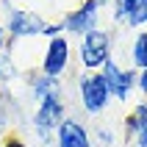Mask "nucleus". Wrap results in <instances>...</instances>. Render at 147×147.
I'll list each match as a JSON object with an SVG mask.
<instances>
[{"mask_svg":"<svg viewBox=\"0 0 147 147\" xmlns=\"http://www.w3.org/2000/svg\"><path fill=\"white\" fill-rule=\"evenodd\" d=\"M108 50H111V36L106 31H97V28H92V31L83 33V45H81V58L83 64L89 67H100L108 61Z\"/></svg>","mask_w":147,"mask_h":147,"instance_id":"1","label":"nucleus"},{"mask_svg":"<svg viewBox=\"0 0 147 147\" xmlns=\"http://www.w3.org/2000/svg\"><path fill=\"white\" fill-rule=\"evenodd\" d=\"M108 83L103 81V75H86L81 81V97H83V106H86V111H92V114H97V111H103L108 103Z\"/></svg>","mask_w":147,"mask_h":147,"instance_id":"2","label":"nucleus"},{"mask_svg":"<svg viewBox=\"0 0 147 147\" xmlns=\"http://www.w3.org/2000/svg\"><path fill=\"white\" fill-rule=\"evenodd\" d=\"M61 114H64V108H61V103H58V92L45 94L39 111H36V128H39L42 133L58 128V125H61Z\"/></svg>","mask_w":147,"mask_h":147,"instance_id":"3","label":"nucleus"},{"mask_svg":"<svg viewBox=\"0 0 147 147\" xmlns=\"http://www.w3.org/2000/svg\"><path fill=\"white\" fill-rule=\"evenodd\" d=\"M103 81L108 83V92H111L117 100H125L128 92H131V86H133V75L128 72V69L122 72V69L108 58L106 64H103Z\"/></svg>","mask_w":147,"mask_h":147,"instance_id":"4","label":"nucleus"},{"mask_svg":"<svg viewBox=\"0 0 147 147\" xmlns=\"http://www.w3.org/2000/svg\"><path fill=\"white\" fill-rule=\"evenodd\" d=\"M97 8H100V0H86L83 8H78L75 14H69L64 20V28H67V31H75V33L92 31L94 22H97Z\"/></svg>","mask_w":147,"mask_h":147,"instance_id":"5","label":"nucleus"},{"mask_svg":"<svg viewBox=\"0 0 147 147\" xmlns=\"http://www.w3.org/2000/svg\"><path fill=\"white\" fill-rule=\"evenodd\" d=\"M67 61H69V45H67V39L56 36V39L50 42V47H47V58H45V72H47L50 78H56V75H61V72H64Z\"/></svg>","mask_w":147,"mask_h":147,"instance_id":"6","label":"nucleus"},{"mask_svg":"<svg viewBox=\"0 0 147 147\" xmlns=\"http://www.w3.org/2000/svg\"><path fill=\"white\" fill-rule=\"evenodd\" d=\"M117 20L128 25L147 22V0H117Z\"/></svg>","mask_w":147,"mask_h":147,"instance_id":"7","label":"nucleus"},{"mask_svg":"<svg viewBox=\"0 0 147 147\" xmlns=\"http://www.w3.org/2000/svg\"><path fill=\"white\" fill-rule=\"evenodd\" d=\"M42 31H45V25L36 14H28V11H14L11 14V33L14 36H36Z\"/></svg>","mask_w":147,"mask_h":147,"instance_id":"8","label":"nucleus"},{"mask_svg":"<svg viewBox=\"0 0 147 147\" xmlns=\"http://www.w3.org/2000/svg\"><path fill=\"white\" fill-rule=\"evenodd\" d=\"M58 147H89V136L78 122L67 119L58 125Z\"/></svg>","mask_w":147,"mask_h":147,"instance_id":"9","label":"nucleus"},{"mask_svg":"<svg viewBox=\"0 0 147 147\" xmlns=\"http://www.w3.org/2000/svg\"><path fill=\"white\" fill-rule=\"evenodd\" d=\"M131 131L136 133L139 147H147V106H136V111L131 117Z\"/></svg>","mask_w":147,"mask_h":147,"instance_id":"10","label":"nucleus"},{"mask_svg":"<svg viewBox=\"0 0 147 147\" xmlns=\"http://www.w3.org/2000/svg\"><path fill=\"white\" fill-rule=\"evenodd\" d=\"M133 64L142 67V69L147 67V33H139L133 42Z\"/></svg>","mask_w":147,"mask_h":147,"instance_id":"11","label":"nucleus"},{"mask_svg":"<svg viewBox=\"0 0 147 147\" xmlns=\"http://www.w3.org/2000/svg\"><path fill=\"white\" fill-rule=\"evenodd\" d=\"M139 86H142V92H147V67L142 69V78H139Z\"/></svg>","mask_w":147,"mask_h":147,"instance_id":"12","label":"nucleus"},{"mask_svg":"<svg viewBox=\"0 0 147 147\" xmlns=\"http://www.w3.org/2000/svg\"><path fill=\"white\" fill-rule=\"evenodd\" d=\"M6 147H22V144H20V142H8Z\"/></svg>","mask_w":147,"mask_h":147,"instance_id":"13","label":"nucleus"},{"mask_svg":"<svg viewBox=\"0 0 147 147\" xmlns=\"http://www.w3.org/2000/svg\"><path fill=\"white\" fill-rule=\"evenodd\" d=\"M0 45H3V28H0Z\"/></svg>","mask_w":147,"mask_h":147,"instance_id":"14","label":"nucleus"}]
</instances>
